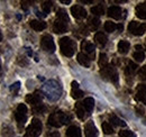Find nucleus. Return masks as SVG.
Listing matches in <instances>:
<instances>
[{"instance_id": "f257e3e1", "label": "nucleus", "mask_w": 146, "mask_h": 137, "mask_svg": "<svg viewBox=\"0 0 146 137\" xmlns=\"http://www.w3.org/2000/svg\"><path fill=\"white\" fill-rule=\"evenodd\" d=\"M42 92L50 101H57L62 96V86L56 80H48L42 86Z\"/></svg>"}, {"instance_id": "f03ea898", "label": "nucleus", "mask_w": 146, "mask_h": 137, "mask_svg": "<svg viewBox=\"0 0 146 137\" xmlns=\"http://www.w3.org/2000/svg\"><path fill=\"white\" fill-rule=\"evenodd\" d=\"M70 120H71V116L70 115L58 110V111H55L53 114H51V116L48 117V121L47 122H48L50 126L58 128V127H61V126H63L65 124H69Z\"/></svg>"}, {"instance_id": "7ed1b4c3", "label": "nucleus", "mask_w": 146, "mask_h": 137, "mask_svg": "<svg viewBox=\"0 0 146 137\" xmlns=\"http://www.w3.org/2000/svg\"><path fill=\"white\" fill-rule=\"evenodd\" d=\"M60 49L64 56L71 57L75 52V42L70 37H62L60 39Z\"/></svg>"}, {"instance_id": "20e7f679", "label": "nucleus", "mask_w": 146, "mask_h": 137, "mask_svg": "<svg viewBox=\"0 0 146 137\" xmlns=\"http://www.w3.org/2000/svg\"><path fill=\"white\" fill-rule=\"evenodd\" d=\"M42 128H43L42 121L37 118H34L32 120L31 125L27 127L24 137H38L42 133Z\"/></svg>"}, {"instance_id": "39448f33", "label": "nucleus", "mask_w": 146, "mask_h": 137, "mask_svg": "<svg viewBox=\"0 0 146 137\" xmlns=\"http://www.w3.org/2000/svg\"><path fill=\"white\" fill-rule=\"evenodd\" d=\"M100 74L106 80H109V81L113 82V83H117L118 82V73H117V70L115 68V67H112V65H106L105 68H102L100 70Z\"/></svg>"}, {"instance_id": "423d86ee", "label": "nucleus", "mask_w": 146, "mask_h": 137, "mask_svg": "<svg viewBox=\"0 0 146 137\" xmlns=\"http://www.w3.org/2000/svg\"><path fill=\"white\" fill-rule=\"evenodd\" d=\"M15 118H16V121H17L19 127H23L27 120V107H26V104H24V103L18 104L16 112H15Z\"/></svg>"}, {"instance_id": "0eeeda50", "label": "nucleus", "mask_w": 146, "mask_h": 137, "mask_svg": "<svg viewBox=\"0 0 146 137\" xmlns=\"http://www.w3.org/2000/svg\"><path fill=\"white\" fill-rule=\"evenodd\" d=\"M145 31H146V25L141 24V23H137L135 20L130 21L129 25H128V32L133 35L141 36V35H143L145 33Z\"/></svg>"}, {"instance_id": "6e6552de", "label": "nucleus", "mask_w": 146, "mask_h": 137, "mask_svg": "<svg viewBox=\"0 0 146 137\" xmlns=\"http://www.w3.org/2000/svg\"><path fill=\"white\" fill-rule=\"evenodd\" d=\"M40 46L45 52L53 53L55 51V44L52 36L51 35H44L40 39Z\"/></svg>"}, {"instance_id": "1a4fd4ad", "label": "nucleus", "mask_w": 146, "mask_h": 137, "mask_svg": "<svg viewBox=\"0 0 146 137\" xmlns=\"http://www.w3.org/2000/svg\"><path fill=\"white\" fill-rule=\"evenodd\" d=\"M71 14L75 19H83L87 17V10L82 6H72L71 7Z\"/></svg>"}, {"instance_id": "9d476101", "label": "nucleus", "mask_w": 146, "mask_h": 137, "mask_svg": "<svg viewBox=\"0 0 146 137\" xmlns=\"http://www.w3.org/2000/svg\"><path fill=\"white\" fill-rule=\"evenodd\" d=\"M68 31V23L61 19H56L53 24V32L56 34H63Z\"/></svg>"}, {"instance_id": "9b49d317", "label": "nucleus", "mask_w": 146, "mask_h": 137, "mask_svg": "<svg viewBox=\"0 0 146 137\" xmlns=\"http://www.w3.org/2000/svg\"><path fill=\"white\" fill-rule=\"evenodd\" d=\"M26 102L27 103H31L33 107L34 106H37V104H40L42 102V96H40V92H34V93H32V94H28V96H26Z\"/></svg>"}, {"instance_id": "f8f14e48", "label": "nucleus", "mask_w": 146, "mask_h": 137, "mask_svg": "<svg viewBox=\"0 0 146 137\" xmlns=\"http://www.w3.org/2000/svg\"><path fill=\"white\" fill-rule=\"evenodd\" d=\"M84 134L86 137H98V130L92 121L87 122V125L84 126Z\"/></svg>"}, {"instance_id": "ddd939ff", "label": "nucleus", "mask_w": 146, "mask_h": 137, "mask_svg": "<svg viewBox=\"0 0 146 137\" xmlns=\"http://www.w3.org/2000/svg\"><path fill=\"white\" fill-rule=\"evenodd\" d=\"M136 99L146 106V84H139L137 86Z\"/></svg>"}, {"instance_id": "4468645a", "label": "nucleus", "mask_w": 146, "mask_h": 137, "mask_svg": "<svg viewBox=\"0 0 146 137\" xmlns=\"http://www.w3.org/2000/svg\"><path fill=\"white\" fill-rule=\"evenodd\" d=\"M121 8L118 6H111L108 9V16L113 19H120L121 18Z\"/></svg>"}, {"instance_id": "2eb2a0df", "label": "nucleus", "mask_w": 146, "mask_h": 137, "mask_svg": "<svg viewBox=\"0 0 146 137\" xmlns=\"http://www.w3.org/2000/svg\"><path fill=\"white\" fill-rule=\"evenodd\" d=\"M75 112H76L78 118L81 120L86 119L87 116H88V111L84 109V107H83L82 102H79L75 104Z\"/></svg>"}, {"instance_id": "dca6fc26", "label": "nucleus", "mask_w": 146, "mask_h": 137, "mask_svg": "<svg viewBox=\"0 0 146 137\" xmlns=\"http://www.w3.org/2000/svg\"><path fill=\"white\" fill-rule=\"evenodd\" d=\"M29 26L36 32H42L46 28V23L43 21V20H31Z\"/></svg>"}, {"instance_id": "f3484780", "label": "nucleus", "mask_w": 146, "mask_h": 137, "mask_svg": "<svg viewBox=\"0 0 146 137\" xmlns=\"http://www.w3.org/2000/svg\"><path fill=\"white\" fill-rule=\"evenodd\" d=\"M66 137H82L81 129L78 126H70L66 129Z\"/></svg>"}, {"instance_id": "a211bd4d", "label": "nucleus", "mask_w": 146, "mask_h": 137, "mask_svg": "<svg viewBox=\"0 0 146 137\" xmlns=\"http://www.w3.org/2000/svg\"><path fill=\"white\" fill-rule=\"evenodd\" d=\"M71 94H72V97L74 99H80V98L83 97V91L80 90L78 82H75V81L72 82V91H71Z\"/></svg>"}, {"instance_id": "6ab92c4d", "label": "nucleus", "mask_w": 146, "mask_h": 137, "mask_svg": "<svg viewBox=\"0 0 146 137\" xmlns=\"http://www.w3.org/2000/svg\"><path fill=\"white\" fill-rule=\"evenodd\" d=\"M136 15L141 19H146V2H142L136 7Z\"/></svg>"}, {"instance_id": "aec40b11", "label": "nucleus", "mask_w": 146, "mask_h": 137, "mask_svg": "<svg viewBox=\"0 0 146 137\" xmlns=\"http://www.w3.org/2000/svg\"><path fill=\"white\" fill-rule=\"evenodd\" d=\"M78 62H79L81 65L86 67V68H89V67H90V59H89V56H88L87 54H84V53H79V54H78Z\"/></svg>"}, {"instance_id": "412c9836", "label": "nucleus", "mask_w": 146, "mask_h": 137, "mask_svg": "<svg viewBox=\"0 0 146 137\" xmlns=\"http://www.w3.org/2000/svg\"><path fill=\"white\" fill-rule=\"evenodd\" d=\"M137 68H138L137 64H135V63L131 62V61H128L127 65H126V68H125V73H126V75H127V76H133V75L135 74Z\"/></svg>"}, {"instance_id": "4be33fe9", "label": "nucleus", "mask_w": 146, "mask_h": 137, "mask_svg": "<svg viewBox=\"0 0 146 137\" xmlns=\"http://www.w3.org/2000/svg\"><path fill=\"white\" fill-rule=\"evenodd\" d=\"M94 41H96L99 45L105 46V45L107 44V42H108V38H107V36L105 35V33H102V32H98L97 34L94 35Z\"/></svg>"}, {"instance_id": "5701e85b", "label": "nucleus", "mask_w": 146, "mask_h": 137, "mask_svg": "<svg viewBox=\"0 0 146 137\" xmlns=\"http://www.w3.org/2000/svg\"><path fill=\"white\" fill-rule=\"evenodd\" d=\"M81 49L86 52L87 54H91V55L94 54V50H96L94 45L91 44V43H89V42H87V41H83V42H82V44H81Z\"/></svg>"}, {"instance_id": "b1692460", "label": "nucleus", "mask_w": 146, "mask_h": 137, "mask_svg": "<svg viewBox=\"0 0 146 137\" xmlns=\"http://www.w3.org/2000/svg\"><path fill=\"white\" fill-rule=\"evenodd\" d=\"M130 49V44L127 41H120L118 43V52L120 54H127Z\"/></svg>"}, {"instance_id": "393cba45", "label": "nucleus", "mask_w": 146, "mask_h": 137, "mask_svg": "<svg viewBox=\"0 0 146 137\" xmlns=\"http://www.w3.org/2000/svg\"><path fill=\"white\" fill-rule=\"evenodd\" d=\"M82 104H83L84 109L88 111V114H90L93 110V107H94V100H93V98H86L83 100Z\"/></svg>"}, {"instance_id": "a878e982", "label": "nucleus", "mask_w": 146, "mask_h": 137, "mask_svg": "<svg viewBox=\"0 0 146 137\" xmlns=\"http://www.w3.org/2000/svg\"><path fill=\"white\" fill-rule=\"evenodd\" d=\"M91 13L94 16H102L105 14V8L102 5H97L91 8Z\"/></svg>"}, {"instance_id": "bb28decb", "label": "nucleus", "mask_w": 146, "mask_h": 137, "mask_svg": "<svg viewBox=\"0 0 146 137\" xmlns=\"http://www.w3.org/2000/svg\"><path fill=\"white\" fill-rule=\"evenodd\" d=\"M110 121L111 124H113L115 126H121V127H125L126 126V122L124 120L119 119L116 115H110Z\"/></svg>"}, {"instance_id": "cd10ccee", "label": "nucleus", "mask_w": 146, "mask_h": 137, "mask_svg": "<svg viewBox=\"0 0 146 137\" xmlns=\"http://www.w3.org/2000/svg\"><path fill=\"white\" fill-rule=\"evenodd\" d=\"M56 17H57V19H61V20H64V21L69 23V16H68L65 9H58L57 13H56Z\"/></svg>"}, {"instance_id": "c85d7f7f", "label": "nucleus", "mask_w": 146, "mask_h": 137, "mask_svg": "<svg viewBox=\"0 0 146 137\" xmlns=\"http://www.w3.org/2000/svg\"><path fill=\"white\" fill-rule=\"evenodd\" d=\"M102 130L106 135H110V134H113V127L111 126V124H109L108 121H105L102 122Z\"/></svg>"}, {"instance_id": "c756f323", "label": "nucleus", "mask_w": 146, "mask_h": 137, "mask_svg": "<svg viewBox=\"0 0 146 137\" xmlns=\"http://www.w3.org/2000/svg\"><path fill=\"white\" fill-rule=\"evenodd\" d=\"M117 29V25L115 24V23H112V21H106L105 23V31L106 32H108V33H112L113 31H116Z\"/></svg>"}, {"instance_id": "7c9ffc66", "label": "nucleus", "mask_w": 146, "mask_h": 137, "mask_svg": "<svg viewBox=\"0 0 146 137\" xmlns=\"http://www.w3.org/2000/svg\"><path fill=\"white\" fill-rule=\"evenodd\" d=\"M52 6H53V2H52V1H44V2L42 3V9H43V11H44L45 15L51 11Z\"/></svg>"}, {"instance_id": "2f4dec72", "label": "nucleus", "mask_w": 146, "mask_h": 137, "mask_svg": "<svg viewBox=\"0 0 146 137\" xmlns=\"http://www.w3.org/2000/svg\"><path fill=\"white\" fill-rule=\"evenodd\" d=\"M107 63H108V57H107V55H106L105 53H100V55H99V65L102 68L107 65Z\"/></svg>"}, {"instance_id": "473e14b6", "label": "nucleus", "mask_w": 146, "mask_h": 137, "mask_svg": "<svg viewBox=\"0 0 146 137\" xmlns=\"http://www.w3.org/2000/svg\"><path fill=\"white\" fill-rule=\"evenodd\" d=\"M133 57L137 61V62H143L145 59V53L143 51H136L133 54Z\"/></svg>"}, {"instance_id": "72a5a7b5", "label": "nucleus", "mask_w": 146, "mask_h": 137, "mask_svg": "<svg viewBox=\"0 0 146 137\" xmlns=\"http://www.w3.org/2000/svg\"><path fill=\"white\" fill-rule=\"evenodd\" d=\"M89 25H90V27H91L92 29H97L99 27V25H100V20L98 18L92 17L89 19Z\"/></svg>"}, {"instance_id": "f704fd0d", "label": "nucleus", "mask_w": 146, "mask_h": 137, "mask_svg": "<svg viewBox=\"0 0 146 137\" xmlns=\"http://www.w3.org/2000/svg\"><path fill=\"white\" fill-rule=\"evenodd\" d=\"M33 111L35 112V114H44L45 111H46V107L44 106V104H37V106H34L33 107Z\"/></svg>"}, {"instance_id": "c9c22d12", "label": "nucleus", "mask_w": 146, "mask_h": 137, "mask_svg": "<svg viewBox=\"0 0 146 137\" xmlns=\"http://www.w3.org/2000/svg\"><path fill=\"white\" fill-rule=\"evenodd\" d=\"M119 137H136V136H135V134L133 132L125 129V130H120L119 132Z\"/></svg>"}, {"instance_id": "e433bc0d", "label": "nucleus", "mask_w": 146, "mask_h": 137, "mask_svg": "<svg viewBox=\"0 0 146 137\" xmlns=\"http://www.w3.org/2000/svg\"><path fill=\"white\" fill-rule=\"evenodd\" d=\"M138 76H139L141 80L146 81V65H144L143 68H141L139 72H138Z\"/></svg>"}, {"instance_id": "4c0bfd02", "label": "nucleus", "mask_w": 146, "mask_h": 137, "mask_svg": "<svg viewBox=\"0 0 146 137\" xmlns=\"http://www.w3.org/2000/svg\"><path fill=\"white\" fill-rule=\"evenodd\" d=\"M19 88H20V83H19V82H15L14 84L10 86V91L14 92V93H17L19 90Z\"/></svg>"}, {"instance_id": "58836bf2", "label": "nucleus", "mask_w": 146, "mask_h": 137, "mask_svg": "<svg viewBox=\"0 0 146 137\" xmlns=\"http://www.w3.org/2000/svg\"><path fill=\"white\" fill-rule=\"evenodd\" d=\"M136 112H137L138 116H143V115L145 114V110H144L143 107H141V106H136Z\"/></svg>"}, {"instance_id": "ea45409f", "label": "nucleus", "mask_w": 146, "mask_h": 137, "mask_svg": "<svg viewBox=\"0 0 146 137\" xmlns=\"http://www.w3.org/2000/svg\"><path fill=\"white\" fill-rule=\"evenodd\" d=\"M18 63L20 65H27V64H28V62H27V60H26L25 57H19Z\"/></svg>"}, {"instance_id": "a19ab883", "label": "nucleus", "mask_w": 146, "mask_h": 137, "mask_svg": "<svg viewBox=\"0 0 146 137\" xmlns=\"http://www.w3.org/2000/svg\"><path fill=\"white\" fill-rule=\"evenodd\" d=\"M21 7H23L24 10H27V8H28V7H27V2H26V1H23V2H21Z\"/></svg>"}, {"instance_id": "79ce46f5", "label": "nucleus", "mask_w": 146, "mask_h": 137, "mask_svg": "<svg viewBox=\"0 0 146 137\" xmlns=\"http://www.w3.org/2000/svg\"><path fill=\"white\" fill-rule=\"evenodd\" d=\"M36 15L38 17H45V16H46L45 14H42V13H39V11H36Z\"/></svg>"}, {"instance_id": "37998d69", "label": "nucleus", "mask_w": 146, "mask_h": 137, "mask_svg": "<svg viewBox=\"0 0 146 137\" xmlns=\"http://www.w3.org/2000/svg\"><path fill=\"white\" fill-rule=\"evenodd\" d=\"M135 49H136V51H143V47H142L141 45H136Z\"/></svg>"}, {"instance_id": "c03bdc74", "label": "nucleus", "mask_w": 146, "mask_h": 137, "mask_svg": "<svg viewBox=\"0 0 146 137\" xmlns=\"http://www.w3.org/2000/svg\"><path fill=\"white\" fill-rule=\"evenodd\" d=\"M117 28H118L119 31H123V29H124V26H123V24H119V25H117Z\"/></svg>"}, {"instance_id": "a18cd8bd", "label": "nucleus", "mask_w": 146, "mask_h": 137, "mask_svg": "<svg viewBox=\"0 0 146 137\" xmlns=\"http://www.w3.org/2000/svg\"><path fill=\"white\" fill-rule=\"evenodd\" d=\"M51 137H60V134H58V133H53V134L51 135Z\"/></svg>"}, {"instance_id": "49530a36", "label": "nucleus", "mask_w": 146, "mask_h": 137, "mask_svg": "<svg viewBox=\"0 0 146 137\" xmlns=\"http://www.w3.org/2000/svg\"><path fill=\"white\" fill-rule=\"evenodd\" d=\"M82 2H84V3H91L92 0H81Z\"/></svg>"}, {"instance_id": "de8ad7c7", "label": "nucleus", "mask_w": 146, "mask_h": 137, "mask_svg": "<svg viewBox=\"0 0 146 137\" xmlns=\"http://www.w3.org/2000/svg\"><path fill=\"white\" fill-rule=\"evenodd\" d=\"M61 2H63V3H70L71 0H61Z\"/></svg>"}, {"instance_id": "09e8293b", "label": "nucleus", "mask_w": 146, "mask_h": 137, "mask_svg": "<svg viewBox=\"0 0 146 137\" xmlns=\"http://www.w3.org/2000/svg\"><path fill=\"white\" fill-rule=\"evenodd\" d=\"M1 39H2V35H1V33H0V42H1Z\"/></svg>"}, {"instance_id": "8fccbe9b", "label": "nucleus", "mask_w": 146, "mask_h": 137, "mask_svg": "<svg viewBox=\"0 0 146 137\" xmlns=\"http://www.w3.org/2000/svg\"><path fill=\"white\" fill-rule=\"evenodd\" d=\"M0 75H1V68H0Z\"/></svg>"}]
</instances>
